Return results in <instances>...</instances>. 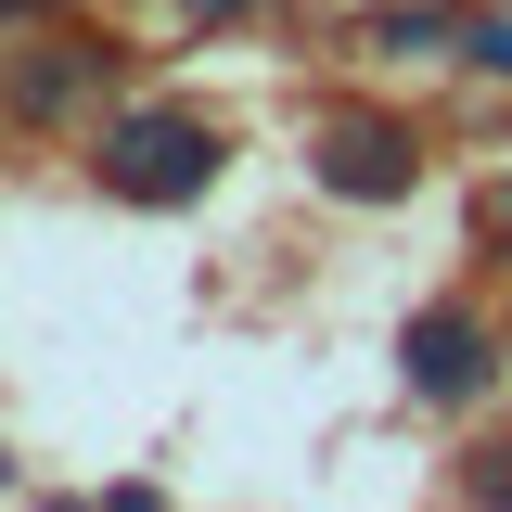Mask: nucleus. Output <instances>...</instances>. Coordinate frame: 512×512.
I'll use <instances>...</instances> for the list:
<instances>
[{
    "label": "nucleus",
    "instance_id": "1",
    "mask_svg": "<svg viewBox=\"0 0 512 512\" xmlns=\"http://www.w3.org/2000/svg\"><path fill=\"white\" fill-rule=\"evenodd\" d=\"M103 180L141 192V205H180V192L218 180V128H192V116H141V128H116V141H103Z\"/></svg>",
    "mask_w": 512,
    "mask_h": 512
},
{
    "label": "nucleus",
    "instance_id": "2",
    "mask_svg": "<svg viewBox=\"0 0 512 512\" xmlns=\"http://www.w3.org/2000/svg\"><path fill=\"white\" fill-rule=\"evenodd\" d=\"M410 384H423V397H474V384H487V333L461 308H423L410 320Z\"/></svg>",
    "mask_w": 512,
    "mask_h": 512
},
{
    "label": "nucleus",
    "instance_id": "3",
    "mask_svg": "<svg viewBox=\"0 0 512 512\" xmlns=\"http://www.w3.org/2000/svg\"><path fill=\"white\" fill-rule=\"evenodd\" d=\"M410 167H423V154H410L397 128H333V154H320V180L359 192V205H372V192H410Z\"/></svg>",
    "mask_w": 512,
    "mask_h": 512
},
{
    "label": "nucleus",
    "instance_id": "4",
    "mask_svg": "<svg viewBox=\"0 0 512 512\" xmlns=\"http://www.w3.org/2000/svg\"><path fill=\"white\" fill-rule=\"evenodd\" d=\"M474 64H500V77H512V13H500V26H474Z\"/></svg>",
    "mask_w": 512,
    "mask_h": 512
},
{
    "label": "nucleus",
    "instance_id": "5",
    "mask_svg": "<svg viewBox=\"0 0 512 512\" xmlns=\"http://www.w3.org/2000/svg\"><path fill=\"white\" fill-rule=\"evenodd\" d=\"M205 13H231V0H205Z\"/></svg>",
    "mask_w": 512,
    "mask_h": 512
}]
</instances>
